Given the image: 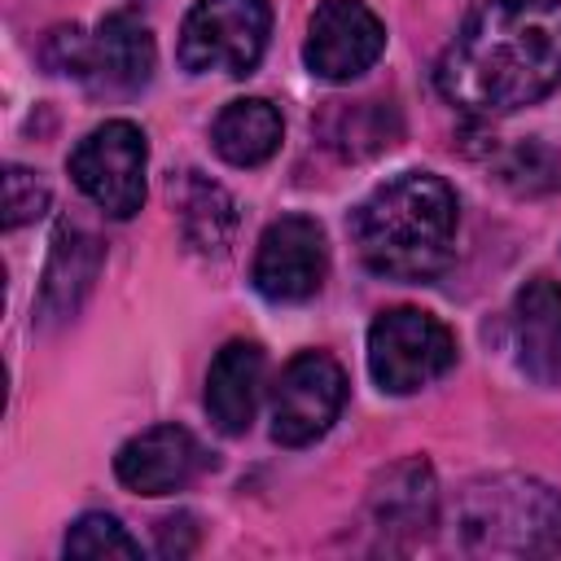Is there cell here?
Wrapping results in <instances>:
<instances>
[{
  "label": "cell",
  "instance_id": "6da1fadb",
  "mask_svg": "<svg viewBox=\"0 0 561 561\" xmlns=\"http://www.w3.org/2000/svg\"><path fill=\"white\" fill-rule=\"evenodd\" d=\"M561 83V0H482L434 66V88L465 114L504 118Z\"/></svg>",
  "mask_w": 561,
  "mask_h": 561
},
{
  "label": "cell",
  "instance_id": "7a4b0ae2",
  "mask_svg": "<svg viewBox=\"0 0 561 561\" xmlns=\"http://www.w3.org/2000/svg\"><path fill=\"white\" fill-rule=\"evenodd\" d=\"M456 193L434 171H399L351 210L359 263L386 280H434L456 254Z\"/></svg>",
  "mask_w": 561,
  "mask_h": 561
},
{
  "label": "cell",
  "instance_id": "3957f363",
  "mask_svg": "<svg viewBox=\"0 0 561 561\" xmlns=\"http://www.w3.org/2000/svg\"><path fill=\"white\" fill-rule=\"evenodd\" d=\"M451 526L473 557H552L561 552V491L526 473L473 478L451 504Z\"/></svg>",
  "mask_w": 561,
  "mask_h": 561
},
{
  "label": "cell",
  "instance_id": "277c9868",
  "mask_svg": "<svg viewBox=\"0 0 561 561\" xmlns=\"http://www.w3.org/2000/svg\"><path fill=\"white\" fill-rule=\"evenodd\" d=\"M44 61L57 75H75L96 96H131L153 79L158 48L136 13H105L92 31L57 26L44 44Z\"/></svg>",
  "mask_w": 561,
  "mask_h": 561
},
{
  "label": "cell",
  "instance_id": "5b68a950",
  "mask_svg": "<svg viewBox=\"0 0 561 561\" xmlns=\"http://www.w3.org/2000/svg\"><path fill=\"white\" fill-rule=\"evenodd\" d=\"M451 364H456L451 329L421 307L381 311L368 329V373L386 394H416L434 386Z\"/></svg>",
  "mask_w": 561,
  "mask_h": 561
},
{
  "label": "cell",
  "instance_id": "8992f818",
  "mask_svg": "<svg viewBox=\"0 0 561 561\" xmlns=\"http://www.w3.org/2000/svg\"><path fill=\"white\" fill-rule=\"evenodd\" d=\"M272 35L267 0H197L180 26V66L188 75H250Z\"/></svg>",
  "mask_w": 561,
  "mask_h": 561
},
{
  "label": "cell",
  "instance_id": "52a82bcc",
  "mask_svg": "<svg viewBox=\"0 0 561 561\" xmlns=\"http://www.w3.org/2000/svg\"><path fill=\"white\" fill-rule=\"evenodd\" d=\"M70 180L110 219H131L145 202L149 145L131 118H105L70 149Z\"/></svg>",
  "mask_w": 561,
  "mask_h": 561
},
{
  "label": "cell",
  "instance_id": "ba28073f",
  "mask_svg": "<svg viewBox=\"0 0 561 561\" xmlns=\"http://www.w3.org/2000/svg\"><path fill=\"white\" fill-rule=\"evenodd\" d=\"M346 403V373L324 351H298L272 386V438L280 447H307L329 434Z\"/></svg>",
  "mask_w": 561,
  "mask_h": 561
},
{
  "label": "cell",
  "instance_id": "9c48e42d",
  "mask_svg": "<svg viewBox=\"0 0 561 561\" xmlns=\"http://www.w3.org/2000/svg\"><path fill=\"white\" fill-rule=\"evenodd\" d=\"M329 276V241L311 215H280L263 228L250 280L267 302H307Z\"/></svg>",
  "mask_w": 561,
  "mask_h": 561
},
{
  "label": "cell",
  "instance_id": "30bf717a",
  "mask_svg": "<svg viewBox=\"0 0 561 561\" xmlns=\"http://www.w3.org/2000/svg\"><path fill=\"white\" fill-rule=\"evenodd\" d=\"M386 48V26L364 0H320L307 39L302 61L324 83H351L359 79Z\"/></svg>",
  "mask_w": 561,
  "mask_h": 561
},
{
  "label": "cell",
  "instance_id": "8fae6325",
  "mask_svg": "<svg viewBox=\"0 0 561 561\" xmlns=\"http://www.w3.org/2000/svg\"><path fill=\"white\" fill-rule=\"evenodd\" d=\"M210 465L206 447L184 425H149L114 456V473L136 495H171Z\"/></svg>",
  "mask_w": 561,
  "mask_h": 561
},
{
  "label": "cell",
  "instance_id": "7c38bea8",
  "mask_svg": "<svg viewBox=\"0 0 561 561\" xmlns=\"http://www.w3.org/2000/svg\"><path fill=\"white\" fill-rule=\"evenodd\" d=\"M513 359L535 386H561V280L530 276L508 311Z\"/></svg>",
  "mask_w": 561,
  "mask_h": 561
},
{
  "label": "cell",
  "instance_id": "4fadbf2b",
  "mask_svg": "<svg viewBox=\"0 0 561 561\" xmlns=\"http://www.w3.org/2000/svg\"><path fill=\"white\" fill-rule=\"evenodd\" d=\"M263 381H267V355L259 342H228L206 373V416L215 421L219 434L241 438L254 425L259 399H263Z\"/></svg>",
  "mask_w": 561,
  "mask_h": 561
},
{
  "label": "cell",
  "instance_id": "5bb4252c",
  "mask_svg": "<svg viewBox=\"0 0 561 561\" xmlns=\"http://www.w3.org/2000/svg\"><path fill=\"white\" fill-rule=\"evenodd\" d=\"M438 513V482L421 456H408L377 473L368 491V517L386 539H421Z\"/></svg>",
  "mask_w": 561,
  "mask_h": 561
},
{
  "label": "cell",
  "instance_id": "9a60e30c",
  "mask_svg": "<svg viewBox=\"0 0 561 561\" xmlns=\"http://www.w3.org/2000/svg\"><path fill=\"white\" fill-rule=\"evenodd\" d=\"M280 136H285L280 110L263 96L228 101L210 127V145L228 167H263L280 149Z\"/></svg>",
  "mask_w": 561,
  "mask_h": 561
},
{
  "label": "cell",
  "instance_id": "2e32d148",
  "mask_svg": "<svg viewBox=\"0 0 561 561\" xmlns=\"http://www.w3.org/2000/svg\"><path fill=\"white\" fill-rule=\"evenodd\" d=\"M101 272V241L79 232V228H61L53 241V259L44 272V289H39V316L44 320H66L79 311L83 294L92 289Z\"/></svg>",
  "mask_w": 561,
  "mask_h": 561
},
{
  "label": "cell",
  "instance_id": "e0dca14e",
  "mask_svg": "<svg viewBox=\"0 0 561 561\" xmlns=\"http://www.w3.org/2000/svg\"><path fill=\"white\" fill-rule=\"evenodd\" d=\"M180 224H184V237H188L193 250L224 254V245L232 237V224H237L232 197L215 180H202L197 171H188L184 197H180Z\"/></svg>",
  "mask_w": 561,
  "mask_h": 561
},
{
  "label": "cell",
  "instance_id": "ac0fdd59",
  "mask_svg": "<svg viewBox=\"0 0 561 561\" xmlns=\"http://www.w3.org/2000/svg\"><path fill=\"white\" fill-rule=\"evenodd\" d=\"M66 557H140V543L110 513H83L61 543Z\"/></svg>",
  "mask_w": 561,
  "mask_h": 561
},
{
  "label": "cell",
  "instance_id": "d6986e66",
  "mask_svg": "<svg viewBox=\"0 0 561 561\" xmlns=\"http://www.w3.org/2000/svg\"><path fill=\"white\" fill-rule=\"evenodd\" d=\"M504 180H508L517 193H543V188H557V184H561V162H557L552 149H543V145H522V149H513V158L504 162Z\"/></svg>",
  "mask_w": 561,
  "mask_h": 561
},
{
  "label": "cell",
  "instance_id": "ffe728a7",
  "mask_svg": "<svg viewBox=\"0 0 561 561\" xmlns=\"http://www.w3.org/2000/svg\"><path fill=\"white\" fill-rule=\"evenodd\" d=\"M48 206V184L39 180V171H26V167H9L4 175V224L9 228H22L26 219H35L39 210Z\"/></svg>",
  "mask_w": 561,
  "mask_h": 561
},
{
  "label": "cell",
  "instance_id": "44dd1931",
  "mask_svg": "<svg viewBox=\"0 0 561 561\" xmlns=\"http://www.w3.org/2000/svg\"><path fill=\"white\" fill-rule=\"evenodd\" d=\"M197 548V517L193 513H171L158 522V557H188Z\"/></svg>",
  "mask_w": 561,
  "mask_h": 561
}]
</instances>
